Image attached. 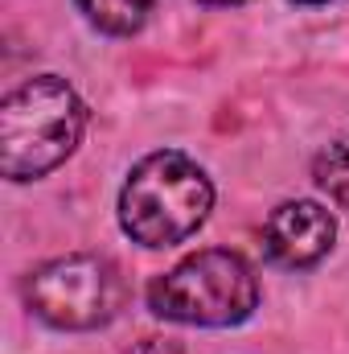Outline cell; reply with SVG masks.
Returning <instances> with one entry per match:
<instances>
[{"mask_svg": "<svg viewBox=\"0 0 349 354\" xmlns=\"http://www.w3.org/2000/svg\"><path fill=\"white\" fill-rule=\"evenodd\" d=\"M87 132V103L58 75H37L0 103V174L37 181L74 157Z\"/></svg>", "mask_w": 349, "mask_h": 354, "instance_id": "obj_1", "label": "cell"}, {"mask_svg": "<svg viewBox=\"0 0 349 354\" xmlns=\"http://www.w3.org/2000/svg\"><path fill=\"white\" fill-rule=\"evenodd\" d=\"M214 181L185 153H148L119 189V227L140 248H177L206 227Z\"/></svg>", "mask_w": 349, "mask_h": 354, "instance_id": "obj_2", "label": "cell"}, {"mask_svg": "<svg viewBox=\"0 0 349 354\" xmlns=\"http://www.w3.org/2000/svg\"><path fill=\"white\" fill-rule=\"evenodd\" d=\"M259 280L239 252H197L148 284V309L161 322L226 330L255 313Z\"/></svg>", "mask_w": 349, "mask_h": 354, "instance_id": "obj_3", "label": "cell"}, {"mask_svg": "<svg viewBox=\"0 0 349 354\" xmlns=\"http://www.w3.org/2000/svg\"><path fill=\"white\" fill-rule=\"evenodd\" d=\"M128 280L107 256H58L25 280V305L54 330H99L119 317Z\"/></svg>", "mask_w": 349, "mask_h": 354, "instance_id": "obj_4", "label": "cell"}, {"mask_svg": "<svg viewBox=\"0 0 349 354\" xmlns=\"http://www.w3.org/2000/svg\"><path fill=\"white\" fill-rule=\"evenodd\" d=\"M337 218L312 198L279 202L263 223V248L279 268H312L333 252Z\"/></svg>", "mask_w": 349, "mask_h": 354, "instance_id": "obj_5", "label": "cell"}, {"mask_svg": "<svg viewBox=\"0 0 349 354\" xmlns=\"http://www.w3.org/2000/svg\"><path fill=\"white\" fill-rule=\"evenodd\" d=\"M79 8L87 12V21L103 33H115V37H128L136 33L148 12H152V0H79Z\"/></svg>", "mask_w": 349, "mask_h": 354, "instance_id": "obj_6", "label": "cell"}, {"mask_svg": "<svg viewBox=\"0 0 349 354\" xmlns=\"http://www.w3.org/2000/svg\"><path fill=\"white\" fill-rule=\"evenodd\" d=\"M312 177H317L321 194H329V202L349 210V132L321 149V157L312 165Z\"/></svg>", "mask_w": 349, "mask_h": 354, "instance_id": "obj_7", "label": "cell"}, {"mask_svg": "<svg viewBox=\"0 0 349 354\" xmlns=\"http://www.w3.org/2000/svg\"><path fill=\"white\" fill-rule=\"evenodd\" d=\"M132 354H177V351L169 346V342H161V338H144V342H140Z\"/></svg>", "mask_w": 349, "mask_h": 354, "instance_id": "obj_8", "label": "cell"}, {"mask_svg": "<svg viewBox=\"0 0 349 354\" xmlns=\"http://www.w3.org/2000/svg\"><path fill=\"white\" fill-rule=\"evenodd\" d=\"M197 4H222L226 8V4H243V0H197Z\"/></svg>", "mask_w": 349, "mask_h": 354, "instance_id": "obj_9", "label": "cell"}, {"mask_svg": "<svg viewBox=\"0 0 349 354\" xmlns=\"http://www.w3.org/2000/svg\"><path fill=\"white\" fill-rule=\"evenodd\" d=\"M292 4H329V0H292Z\"/></svg>", "mask_w": 349, "mask_h": 354, "instance_id": "obj_10", "label": "cell"}]
</instances>
